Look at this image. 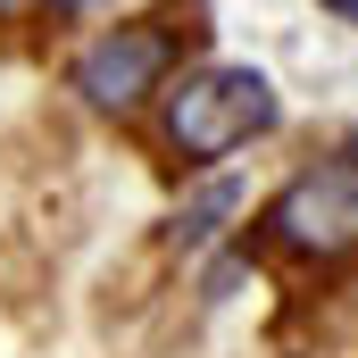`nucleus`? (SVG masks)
<instances>
[{
  "label": "nucleus",
  "mask_w": 358,
  "mask_h": 358,
  "mask_svg": "<svg viewBox=\"0 0 358 358\" xmlns=\"http://www.w3.org/2000/svg\"><path fill=\"white\" fill-rule=\"evenodd\" d=\"M275 117H283V100L259 67H200L167 92V142L192 167H217V159L250 150L259 134H275Z\"/></svg>",
  "instance_id": "nucleus-1"
},
{
  "label": "nucleus",
  "mask_w": 358,
  "mask_h": 358,
  "mask_svg": "<svg viewBox=\"0 0 358 358\" xmlns=\"http://www.w3.org/2000/svg\"><path fill=\"white\" fill-rule=\"evenodd\" d=\"M267 242L292 250V259H317V267L358 250V142L317 159L308 176H292L267 200Z\"/></svg>",
  "instance_id": "nucleus-2"
},
{
  "label": "nucleus",
  "mask_w": 358,
  "mask_h": 358,
  "mask_svg": "<svg viewBox=\"0 0 358 358\" xmlns=\"http://www.w3.org/2000/svg\"><path fill=\"white\" fill-rule=\"evenodd\" d=\"M200 25L183 17V8H159V17H134V25H108L100 42L76 50V92H84L92 108H142L150 92L167 84V67H176V50L192 42Z\"/></svg>",
  "instance_id": "nucleus-3"
},
{
  "label": "nucleus",
  "mask_w": 358,
  "mask_h": 358,
  "mask_svg": "<svg viewBox=\"0 0 358 358\" xmlns=\"http://www.w3.org/2000/svg\"><path fill=\"white\" fill-rule=\"evenodd\" d=\"M234 208H242V183H234V176H217L208 192H200V200H183V208H176V242H183V250H200V242H217Z\"/></svg>",
  "instance_id": "nucleus-4"
},
{
  "label": "nucleus",
  "mask_w": 358,
  "mask_h": 358,
  "mask_svg": "<svg viewBox=\"0 0 358 358\" xmlns=\"http://www.w3.org/2000/svg\"><path fill=\"white\" fill-rule=\"evenodd\" d=\"M317 8H334L342 25H358V0H317Z\"/></svg>",
  "instance_id": "nucleus-5"
},
{
  "label": "nucleus",
  "mask_w": 358,
  "mask_h": 358,
  "mask_svg": "<svg viewBox=\"0 0 358 358\" xmlns=\"http://www.w3.org/2000/svg\"><path fill=\"white\" fill-rule=\"evenodd\" d=\"M50 8H59V17H76V8H92V0H50Z\"/></svg>",
  "instance_id": "nucleus-6"
},
{
  "label": "nucleus",
  "mask_w": 358,
  "mask_h": 358,
  "mask_svg": "<svg viewBox=\"0 0 358 358\" xmlns=\"http://www.w3.org/2000/svg\"><path fill=\"white\" fill-rule=\"evenodd\" d=\"M8 8H25V0H0V17H8Z\"/></svg>",
  "instance_id": "nucleus-7"
}]
</instances>
